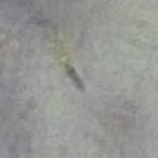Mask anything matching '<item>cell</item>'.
<instances>
[{"mask_svg": "<svg viewBox=\"0 0 158 158\" xmlns=\"http://www.w3.org/2000/svg\"><path fill=\"white\" fill-rule=\"evenodd\" d=\"M63 67H65V73H67V77H69L71 81H73V85H75V87H77L79 91H85V83H83V79L79 77V73L75 71V67L71 65V63H65Z\"/></svg>", "mask_w": 158, "mask_h": 158, "instance_id": "6da1fadb", "label": "cell"}, {"mask_svg": "<svg viewBox=\"0 0 158 158\" xmlns=\"http://www.w3.org/2000/svg\"><path fill=\"white\" fill-rule=\"evenodd\" d=\"M2 45H4V43H0V47H2Z\"/></svg>", "mask_w": 158, "mask_h": 158, "instance_id": "7a4b0ae2", "label": "cell"}]
</instances>
